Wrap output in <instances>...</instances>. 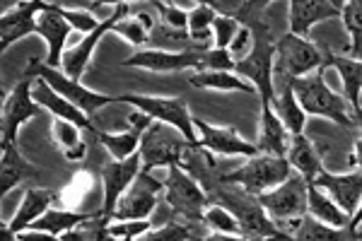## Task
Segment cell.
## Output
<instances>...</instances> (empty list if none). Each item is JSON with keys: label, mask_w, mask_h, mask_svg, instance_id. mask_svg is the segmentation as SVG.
<instances>
[{"label": "cell", "mask_w": 362, "mask_h": 241, "mask_svg": "<svg viewBox=\"0 0 362 241\" xmlns=\"http://www.w3.org/2000/svg\"><path fill=\"white\" fill-rule=\"evenodd\" d=\"M210 203H218L230 210V213L237 217L244 237L290 241L276 227V222L268 217L264 205L259 201V196H251V193H247L244 188H239L235 184H220L213 193H210Z\"/></svg>", "instance_id": "cell-1"}, {"label": "cell", "mask_w": 362, "mask_h": 241, "mask_svg": "<svg viewBox=\"0 0 362 241\" xmlns=\"http://www.w3.org/2000/svg\"><path fill=\"white\" fill-rule=\"evenodd\" d=\"M254 34V49L249 51L247 58L235 63V73L242 80L251 82L261 97V104H271L276 97V78H273V68H276V44L271 39V29L266 22L256 20L247 25Z\"/></svg>", "instance_id": "cell-2"}, {"label": "cell", "mask_w": 362, "mask_h": 241, "mask_svg": "<svg viewBox=\"0 0 362 241\" xmlns=\"http://www.w3.org/2000/svg\"><path fill=\"white\" fill-rule=\"evenodd\" d=\"M290 85H293L297 102L307 116H321V119H329L343 128H358L348 99L343 97V92L338 94L326 85L324 70H317L314 75L300 80H290Z\"/></svg>", "instance_id": "cell-3"}, {"label": "cell", "mask_w": 362, "mask_h": 241, "mask_svg": "<svg viewBox=\"0 0 362 241\" xmlns=\"http://www.w3.org/2000/svg\"><path fill=\"white\" fill-rule=\"evenodd\" d=\"M32 75L39 80H44L51 90L58 92L61 97H66L68 102H73L75 107H78L80 111H85L87 116L97 114L99 109L109 107V104H119V97L90 90V87H85L83 82L70 80L61 68L46 66V61H39V58H32V61L27 63L25 78H32Z\"/></svg>", "instance_id": "cell-4"}, {"label": "cell", "mask_w": 362, "mask_h": 241, "mask_svg": "<svg viewBox=\"0 0 362 241\" xmlns=\"http://www.w3.org/2000/svg\"><path fill=\"white\" fill-rule=\"evenodd\" d=\"M326 68V46L321 49L314 41L285 34L276 41V68L273 78L280 80H300L309 73Z\"/></svg>", "instance_id": "cell-5"}, {"label": "cell", "mask_w": 362, "mask_h": 241, "mask_svg": "<svg viewBox=\"0 0 362 241\" xmlns=\"http://www.w3.org/2000/svg\"><path fill=\"white\" fill-rule=\"evenodd\" d=\"M293 176V167H290L288 157H271V155H256L249 157L242 167H237L235 172L225 174L220 184H235L244 188L251 196H261Z\"/></svg>", "instance_id": "cell-6"}, {"label": "cell", "mask_w": 362, "mask_h": 241, "mask_svg": "<svg viewBox=\"0 0 362 241\" xmlns=\"http://www.w3.org/2000/svg\"><path fill=\"white\" fill-rule=\"evenodd\" d=\"M165 196L172 213L181 222H189V225H201L203 222V215H206L210 205V196L206 193V188L198 184L191 174H186L179 164L169 167V176L165 181Z\"/></svg>", "instance_id": "cell-7"}, {"label": "cell", "mask_w": 362, "mask_h": 241, "mask_svg": "<svg viewBox=\"0 0 362 241\" xmlns=\"http://www.w3.org/2000/svg\"><path fill=\"white\" fill-rule=\"evenodd\" d=\"M119 104H131L133 109L148 114L153 121L174 126L189 140L191 145H198V135L194 126V116L181 97H148V94H119Z\"/></svg>", "instance_id": "cell-8"}, {"label": "cell", "mask_w": 362, "mask_h": 241, "mask_svg": "<svg viewBox=\"0 0 362 241\" xmlns=\"http://www.w3.org/2000/svg\"><path fill=\"white\" fill-rule=\"evenodd\" d=\"M189 145H191L189 140H186L174 126L153 121V126L143 133V140H140V148H138V155H140V160H143V172H150V169H157V167L181 164V157H184Z\"/></svg>", "instance_id": "cell-9"}, {"label": "cell", "mask_w": 362, "mask_h": 241, "mask_svg": "<svg viewBox=\"0 0 362 241\" xmlns=\"http://www.w3.org/2000/svg\"><path fill=\"white\" fill-rule=\"evenodd\" d=\"M32 78L20 80L10 90V94L3 97L0 107V148L3 145H17V133L20 126L37 116H42V107L32 99Z\"/></svg>", "instance_id": "cell-10"}, {"label": "cell", "mask_w": 362, "mask_h": 241, "mask_svg": "<svg viewBox=\"0 0 362 241\" xmlns=\"http://www.w3.org/2000/svg\"><path fill=\"white\" fill-rule=\"evenodd\" d=\"M307 181L297 172H293V176L285 184H280L268 193H261L259 201L264 205L268 217L276 222V227L307 215Z\"/></svg>", "instance_id": "cell-11"}, {"label": "cell", "mask_w": 362, "mask_h": 241, "mask_svg": "<svg viewBox=\"0 0 362 241\" xmlns=\"http://www.w3.org/2000/svg\"><path fill=\"white\" fill-rule=\"evenodd\" d=\"M208 49L194 51H162V49H140L126 58L124 68H140L148 73H181V70H203V56Z\"/></svg>", "instance_id": "cell-12"}, {"label": "cell", "mask_w": 362, "mask_h": 241, "mask_svg": "<svg viewBox=\"0 0 362 241\" xmlns=\"http://www.w3.org/2000/svg\"><path fill=\"white\" fill-rule=\"evenodd\" d=\"M165 191V184L155 179L150 172H140L131 188L124 193V198L116 205L114 222H138L148 220L155 210L157 196Z\"/></svg>", "instance_id": "cell-13"}, {"label": "cell", "mask_w": 362, "mask_h": 241, "mask_svg": "<svg viewBox=\"0 0 362 241\" xmlns=\"http://www.w3.org/2000/svg\"><path fill=\"white\" fill-rule=\"evenodd\" d=\"M131 13H133V8L128 3H116V10H114L112 17H107V20H104L102 25L95 29V32L87 34L83 41H78L73 49L66 51V56H63V66H61L63 73H66L70 80H78V82L83 80V75H85L87 66H90L92 54H95L97 44L104 37H107L109 32H114V27L119 25V22L124 20L126 15H131Z\"/></svg>", "instance_id": "cell-14"}, {"label": "cell", "mask_w": 362, "mask_h": 241, "mask_svg": "<svg viewBox=\"0 0 362 241\" xmlns=\"http://www.w3.org/2000/svg\"><path fill=\"white\" fill-rule=\"evenodd\" d=\"M143 172V160L140 155L131 157L126 162H109L102 169V217L114 220L116 205L124 198V193L131 188L136 176Z\"/></svg>", "instance_id": "cell-15"}, {"label": "cell", "mask_w": 362, "mask_h": 241, "mask_svg": "<svg viewBox=\"0 0 362 241\" xmlns=\"http://www.w3.org/2000/svg\"><path fill=\"white\" fill-rule=\"evenodd\" d=\"M196 126V135H198V145L206 148L208 152L218 157H256L259 155V148L256 143H249L242 135L237 133V128L227 126V128H218L210 126V123L194 119Z\"/></svg>", "instance_id": "cell-16"}, {"label": "cell", "mask_w": 362, "mask_h": 241, "mask_svg": "<svg viewBox=\"0 0 362 241\" xmlns=\"http://www.w3.org/2000/svg\"><path fill=\"white\" fill-rule=\"evenodd\" d=\"M73 32V27L63 20L61 15V5L58 3H44L42 0V10L37 17V34L46 41L49 46V56H46V66L51 68H61L63 66V56H66V41Z\"/></svg>", "instance_id": "cell-17"}, {"label": "cell", "mask_w": 362, "mask_h": 241, "mask_svg": "<svg viewBox=\"0 0 362 241\" xmlns=\"http://www.w3.org/2000/svg\"><path fill=\"white\" fill-rule=\"evenodd\" d=\"M128 126L131 128L124 133L97 131V135H95L99 143L104 145V150L112 155L114 162H126L136 155L140 148V140H143V133L153 126V119H150L148 114H143V111L131 109V114H128Z\"/></svg>", "instance_id": "cell-18"}, {"label": "cell", "mask_w": 362, "mask_h": 241, "mask_svg": "<svg viewBox=\"0 0 362 241\" xmlns=\"http://www.w3.org/2000/svg\"><path fill=\"white\" fill-rule=\"evenodd\" d=\"M314 186L321 188L326 196H331L338 208L343 210L350 222H353L355 213L362 205V172L355 174H331V172H321L317 179H314Z\"/></svg>", "instance_id": "cell-19"}, {"label": "cell", "mask_w": 362, "mask_h": 241, "mask_svg": "<svg viewBox=\"0 0 362 241\" xmlns=\"http://www.w3.org/2000/svg\"><path fill=\"white\" fill-rule=\"evenodd\" d=\"M343 13V3L331 0H290L288 3V25L290 34L307 39L314 25L326 20H336Z\"/></svg>", "instance_id": "cell-20"}, {"label": "cell", "mask_w": 362, "mask_h": 241, "mask_svg": "<svg viewBox=\"0 0 362 241\" xmlns=\"http://www.w3.org/2000/svg\"><path fill=\"white\" fill-rule=\"evenodd\" d=\"M32 99H34V102H37L42 109L49 111V114H54V119L75 123V126L83 128L85 133H90L92 138L97 135L99 128L95 126V123H92L90 116H87L85 111H80L73 102H68L66 97H61L58 92L51 90V87L46 85L44 80H39V78H37V80L32 82Z\"/></svg>", "instance_id": "cell-21"}, {"label": "cell", "mask_w": 362, "mask_h": 241, "mask_svg": "<svg viewBox=\"0 0 362 241\" xmlns=\"http://www.w3.org/2000/svg\"><path fill=\"white\" fill-rule=\"evenodd\" d=\"M42 10V0L17 3L15 10H5L0 15V51H8L15 41L37 34V17Z\"/></svg>", "instance_id": "cell-22"}, {"label": "cell", "mask_w": 362, "mask_h": 241, "mask_svg": "<svg viewBox=\"0 0 362 241\" xmlns=\"http://www.w3.org/2000/svg\"><path fill=\"white\" fill-rule=\"evenodd\" d=\"M278 229L290 241H360V234L353 227H329L314 220L309 213L297 217V220L283 222V225H278Z\"/></svg>", "instance_id": "cell-23"}, {"label": "cell", "mask_w": 362, "mask_h": 241, "mask_svg": "<svg viewBox=\"0 0 362 241\" xmlns=\"http://www.w3.org/2000/svg\"><path fill=\"white\" fill-rule=\"evenodd\" d=\"M181 169H184L186 174H191L194 179L206 188V193L215 191V188L220 186V181H223L225 174H220V160L218 155H213V152H208L206 148H201V145H189L184 152V157H181Z\"/></svg>", "instance_id": "cell-24"}, {"label": "cell", "mask_w": 362, "mask_h": 241, "mask_svg": "<svg viewBox=\"0 0 362 241\" xmlns=\"http://www.w3.org/2000/svg\"><path fill=\"white\" fill-rule=\"evenodd\" d=\"M290 135L285 131L283 121L276 116L271 104H261V121H259V140H256V148L261 155L271 157H288L290 148Z\"/></svg>", "instance_id": "cell-25"}, {"label": "cell", "mask_w": 362, "mask_h": 241, "mask_svg": "<svg viewBox=\"0 0 362 241\" xmlns=\"http://www.w3.org/2000/svg\"><path fill=\"white\" fill-rule=\"evenodd\" d=\"M51 203H58V193L49 191V188H27L25 196H22V203L17 208V213L13 215V220L5 222L15 234L27 232L34 222L42 215H46L51 210Z\"/></svg>", "instance_id": "cell-26"}, {"label": "cell", "mask_w": 362, "mask_h": 241, "mask_svg": "<svg viewBox=\"0 0 362 241\" xmlns=\"http://www.w3.org/2000/svg\"><path fill=\"white\" fill-rule=\"evenodd\" d=\"M0 150H3V157H0V196H8L20 184L39 179V169L22 157L17 145H3Z\"/></svg>", "instance_id": "cell-27"}, {"label": "cell", "mask_w": 362, "mask_h": 241, "mask_svg": "<svg viewBox=\"0 0 362 241\" xmlns=\"http://www.w3.org/2000/svg\"><path fill=\"white\" fill-rule=\"evenodd\" d=\"M273 111L280 121H283L285 131L290 135H300L305 133V123H307V114L302 111L300 102L295 97V90L290 85V80H280L276 78V97L271 102Z\"/></svg>", "instance_id": "cell-28"}, {"label": "cell", "mask_w": 362, "mask_h": 241, "mask_svg": "<svg viewBox=\"0 0 362 241\" xmlns=\"http://www.w3.org/2000/svg\"><path fill=\"white\" fill-rule=\"evenodd\" d=\"M288 162H290V167H293V172L300 174L307 184H314V179L324 172V162H321L317 145H314L305 133L290 138Z\"/></svg>", "instance_id": "cell-29"}, {"label": "cell", "mask_w": 362, "mask_h": 241, "mask_svg": "<svg viewBox=\"0 0 362 241\" xmlns=\"http://www.w3.org/2000/svg\"><path fill=\"white\" fill-rule=\"evenodd\" d=\"M326 66L336 68L343 82V97L348 99L350 109L360 107L362 94V61H353L348 56H338L331 49H326Z\"/></svg>", "instance_id": "cell-30"}, {"label": "cell", "mask_w": 362, "mask_h": 241, "mask_svg": "<svg viewBox=\"0 0 362 241\" xmlns=\"http://www.w3.org/2000/svg\"><path fill=\"white\" fill-rule=\"evenodd\" d=\"M189 82L198 90H213V92H244V94H259L251 82L242 80L235 70H206V73H194Z\"/></svg>", "instance_id": "cell-31"}, {"label": "cell", "mask_w": 362, "mask_h": 241, "mask_svg": "<svg viewBox=\"0 0 362 241\" xmlns=\"http://www.w3.org/2000/svg\"><path fill=\"white\" fill-rule=\"evenodd\" d=\"M97 179L95 174L90 172H78L70 179V184L58 193V205L63 210H73V213H85V205L95 198V191H97Z\"/></svg>", "instance_id": "cell-32"}, {"label": "cell", "mask_w": 362, "mask_h": 241, "mask_svg": "<svg viewBox=\"0 0 362 241\" xmlns=\"http://www.w3.org/2000/svg\"><path fill=\"white\" fill-rule=\"evenodd\" d=\"M307 213L312 215L314 220L324 222V225H329V227H338V229L350 227V217L331 201V196H326V193L314 184L307 186Z\"/></svg>", "instance_id": "cell-33"}, {"label": "cell", "mask_w": 362, "mask_h": 241, "mask_svg": "<svg viewBox=\"0 0 362 241\" xmlns=\"http://www.w3.org/2000/svg\"><path fill=\"white\" fill-rule=\"evenodd\" d=\"M83 133H85L83 128H78L70 121H61V119H56L54 126H51V138H54V143L61 148L68 162L85 160L90 145H87V140L83 138Z\"/></svg>", "instance_id": "cell-34"}, {"label": "cell", "mask_w": 362, "mask_h": 241, "mask_svg": "<svg viewBox=\"0 0 362 241\" xmlns=\"http://www.w3.org/2000/svg\"><path fill=\"white\" fill-rule=\"evenodd\" d=\"M99 213H73V210H63V208H51L49 213L39 217L29 229H37V232L54 234V237H63L66 232H73L80 225H85L87 220H92Z\"/></svg>", "instance_id": "cell-35"}, {"label": "cell", "mask_w": 362, "mask_h": 241, "mask_svg": "<svg viewBox=\"0 0 362 241\" xmlns=\"http://www.w3.org/2000/svg\"><path fill=\"white\" fill-rule=\"evenodd\" d=\"M155 20L150 15V10H133L131 15H126L119 25L114 27V34L124 37L131 46H145L150 44V37L155 32Z\"/></svg>", "instance_id": "cell-36"}, {"label": "cell", "mask_w": 362, "mask_h": 241, "mask_svg": "<svg viewBox=\"0 0 362 241\" xmlns=\"http://www.w3.org/2000/svg\"><path fill=\"white\" fill-rule=\"evenodd\" d=\"M218 13L210 3H196L189 13V37L196 46L208 49V39L213 34V22Z\"/></svg>", "instance_id": "cell-37"}, {"label": "cell", "mask_w": 362, "mask_h": 241, "mask_svg": "<svg viewBox=\"0 0 362 241\" xmlns=\"http://www.w3.org/2000/svg\"><path fill=\"white\" fill-rule=\"evenodd\" d=\"M341 20L343 27L350 34L348 58L362 61V0H348V3H343Z\"/></svg>", "instance_id": "cell-38"}, {"label": "cell", "mask_w": 362, "mask_h": 241, "mask_svg": "<svg viewBox=\"0 0 362 241\" xmlns=\"http://www.w3.org/2000/svg\"><path fill=\"white\" fill-rule=\"evenodd\" d=\"M198 227L203 225H189V222H167L160 229H150L136 241H194L203 234H198Z\"/></svg>", "instance_id": "cell-39"}, {"label": "cell", "mask_w": 362, "mask_h": 241, "mask_svg": "<svg viewBox=\"0 0 362 241\" xmlns=\"http://www.w3.org/2000/svg\"><path fill=\"white\" fill-rule=\"evenodd\" d=\"M109 225H112V220H107V217H102V213H99L92 220H87L85 225H80L78 229L66 232L61 239L63 241H119L109 234Z\"/></svg>", "instance_id": "cell-40"}, {"label": "cell", "mask_w": 362, "mask_h": 241, "mask_svg": "<svg viewBox=\"0 0 362 241\" xmlns=\"http://www.w3.org/2000/svg\"><path fill=\"white\" fill-rule=\"evenodd\" d=\"M203 227L213 234H242V227H239L237 217L230 213L227 208L218 203H210L206 215H203Z\"/></svg>", "instance_id": "cell-41"}, {"label": "cell", "mask_w": 362, "mask_h": 241, "mask_svg": "<svg viewBox=\"0 0 362 241\" xmlns=\"http://www.w3.org/2000/svg\"><path fill=\"white\" fill-rule=\"evenodd\" d=\"M160 15V25L169 29H179V32H189V10H184L179 3H150Z\"/></svg>", "instance_id": "cell-42"}, {"label": "cell", "mask_w": 362, "mask_h": 241, "mask_svg": "<svg viewBox=\"0 0 362 241\" xmlns=\"http://www.w3.org/2000/svg\"><path fill=\"white\" fill-rule=\"evenodd\" d=\"M242 25L235 20V17H225V15H218L213 22V39H215V46L213 49H223L227 51L230 44L235 41V37L239 34Z\"/></svg>", "instance_id": "cell-43"}, {"label": "cell", "mask_w": 362, "mask_h": 241, "mask_svg": "<svg viewBox=\"0 0 362 241\" xmlns=\"http://www.w3.org/2000/svg\"><path fill=\"white\" fill-rule=\"evenodd\" d=\"M87 8H90V5H87ZM61 15L70 27L78 29V32H83L85 37L95 32V29L104 22V20H97V15L90 13V10H68L66 5H61Z\"/></svg>", "instance_id": "cell-44"}, {"label": "cell", "mask_w": 362, "mask_h": 241, "mask_svg": "<svg viewBox=\"0 0 362 241\" xmlns=\"http://www.w3.org/2000/svg\"><path fill=\"white\" fill-rule=\"evenodd\" d=\"M145 232H150V222H145V220L116 222V225H109V234L119 241H136L138 237H143Z\"/></svg>", "instance_id": "cell-45"}, {"label": "cell", "mask_w": 362, "mask_h": 241, "mask_svg": "<svg viewBox=\"0 0 362 241\" xmlns=\"http://www.w3.org/2000/svg\"><path fill=\"white\" fill-rule=\"evenodd\" d=\"M254 49V34H251V29L249 27H242L239 29V34L235 37V41L230 44V56H232V61H242V58H247L249 56V51Z\"/></svg>", "instance_id": "cell-46"}, {"label": "cell", "mask_w": 362, "mask_h": 241, "mask_svg": "<svg viewBox=\"0 0 362 241\" xmlns=\"http://www.w3.org/2000/svg\"><path fill=\"white\" fill-rule=\"evenodd\" d=\"M194 241H276V239H251V237H244V234H203Z\"/></svg>", "instance_id": "cell-47"}, {"label": "cell", "mask_w": 362, "mask_h": 241, "mask_svg": "<svg viewBox=\"0 0 362 241\" xmlns=\"http://www.w3.org/2000/svg\"><path fill=\"white\" fill-rule=\"evenodd\" d=\"M17 241H61V237H54V234H46V232H37V229H27V232L17 234Z\"/></svg>", "instance_id": "cell-48"}, {"label": "cell", "mask_w": 362, "mask_h": 241, "mask_svg": "<svg viewBox=\"0 0 362 241\" xmlns=\"http://www.w3.org/2000/svg\"><path fill=\"white\" fill-rule=\"evenodd\" d=\"M348 162H350V167H358V169H362V138L355 140L353 152H350Z\"/></svg>", "instance_id": "cell-49"}, {"label": "cell", "mask_w": 362, "mask_h": 241, "mask_svg": "<svg viewBox=\"0 0 362 241\" xmlns=\"http://www.w3.org/2000/svg\"><path fill=\"white\" fill-rule=\"evenodd\" d=\"M0 234H3V237H0V241H17V234L8 225H5V222L0 225Z\"/></svg>", "instance_id": "cell-50"}, {"label": "cell", "mask_w": 362, "mask_h": 241, "mask_svg": "<svg viewBox=\"0 0 362 241\" xmlns=\"http://www.w3.org/2000/svg\"><path fill=\"white\" fill-rule=\"evenodd\" d=\"M353 111V119H355V126L362 131V107H355V109H350Z\"/></svg>", "instance_id": "cell-51"}, {"label": "cell", "mask_w": 362, "mask_h": 241, "mask_svg": "<svg viewBox=\"0 0 362 241\" xmlns=\"http://www.w3.org/2000/svg\"><path fill=\"white\" fill-rule=\"evenodd\" d=\"M358 234H360V239H362V225L358 227Z\"/></svg>", "instance_id": "cell-52"}, {"label": "cell", "mask_w": 362, "mask_h": 241, "mask_svg": "<svg viewBox=\"0 0 362 241\" xmlns=\"http://www.w3.org/2000/svg\"><path fill=\"white\" fill-rule=\"evenodd\" d=\"M360 241H362V239H360Z\"/></svg>", "instance_id": "cell-53"}, {"label": "cell", "mask_w": 362, "mask_h": 241, "mask_svg": "<svg viewBox=\"0 0 362 241\" xmlns=\"http://www.w3.org/2000/svg\"><path fill=\"white\" fill-rule=\"evenodd\" d=\"M61 241H63V239H61Z\"/></svg>", "instance_id": "cell-54"}]
</instances>
